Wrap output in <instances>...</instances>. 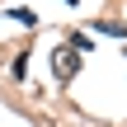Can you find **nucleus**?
<instances>
[{
  "instance_id": "f257e3e1",
  "label": "nucleus",
  "mask_w": 127,
  "mask_h": 127,
  "mask_svg": "<svg viewBox=\"0 0 127 127\" xmlns=\"http://www.w3.org/2000/svg\"><path fill=\"white\" fill-rule=\"evenodd\" d=\"M75 66H80L75 47H57V52H52V71H57V80H71V75H75Z\"/></svg>"
},
{
  "instance_id": "f03ea898",
  "label": "nucleus",
  "mask_w": 127,
  "mask_h": 127,
  "mask_svg": "<svg viewBox=\"0 0 127 127\" xmlns=\"http://www.w3.org/2000/svg\"><path fill=\"white\" fill-rule=\"evenodd\" d=\"M71 5H75V0H71Z\"/></svg>"
}]
</instances>
